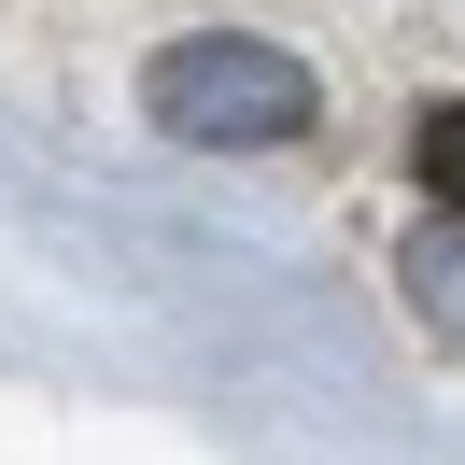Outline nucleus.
<instances>
[{"mask_svg": "<svg viewBox=\"0 0 465 465\" xmlns=\"http://www.w3.org/2000/svg\"><path fill=\"white\" fill-rule=\"evenodd\" d=\"M142 99H155V127L170 142H212V155H268V142H296L311 127V71L282 57V43H240V29H212V43H170V57L142 71Z\"/></svg>", "mask_w": 465, "mask_h": 465, "instance_id": "obj_1", "label": "nucleus"}, {"mask_svg": "<svg viewBox=\"0 0 465 465\" xmlns=\"http://www.w3.org/2000/svg\"><path fill=\"white\" fill-rule=\"evenodd\" d=\"M409 296H423V324L465 339V226H423V240H409Z\"/></svg>", "mask_w": 465, "mask_h": 465, "instance_id": "obj_2", "label": "nucleus"}, {"mask_svg": "<svg viewBox=\"0 0 465 465\" xmlns=\"http://www.w3.org/2000/svg\"><path fill=\"white\" fill-rule=\"evenodd\" d=\"M423 198L465 226V99H437V114H423Z\"/></svg>", "mask_w": 465, "mask_h": 465, "instance_id": "obj_3", "label": "nucleus"}]
</instances>
